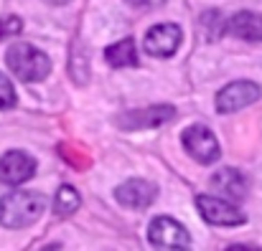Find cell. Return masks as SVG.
<instances>
[{
	"mask_svg": "<svg viewBox=\"0 0 262 251\" xmlns=\"http://www.w3.org/2000/svg\"><path fill=\"white\" fill-rule=\"evenodd\" d=\"M36 172V160L23 150H10L0 158V183L5 185H20L31 180Z\"/></svg>",
	"mask_w": 262,
	"mask_h": 251,
	"instance_id": "obj_8",
	"label": "cell"
},
{
	"mask_svg": "<svg viewBox=\"0 0 262 251\" xmlns=\"http://www.w3.org/2000/svg\"><path fill=\"white\" fill-rule=\"evenodd\" d=\"M211 188L219 190V193H224L232 200H242L247 195V178L239 170H234V167H222L219 172H214Z\"/></svg>",
	"mask_w": 262,
	"mask_h": 251,
	"instance_id": "obj_11",
	"label": "cell"
},
{
	"mask_svg": "<svg viewBox=\"0 0 262 251\" xmlns=\"http://www.w3.org/2000/svg\"><path fill=\"white\" fill-rule=\"evenodd\" d=\"M8 69L20 79V82H41L51 71V61L43 51H38L31 43H15L5 54Z\"/></svg>",
	"mask_w": 262,
	"mask_h": 251,
	"instance_id": "obj_2",
	"label": "cell"
},
{
	"mask_svg": "<svg viewBox=\"0 0 262 251\" xmlns=\"http://www.w3.org/2000/svg\"><path fill=\"white\" fill-rule=\"evenodd\" d=\"M79 206H82V195L77 193V188L61 185L59 193H56V198H54V211H56L59 216H72Z\"/></svg>",
	"mask_w": 262,
	"mask_h": 251,
	"instance_id": "obj_14",
	"label": "cell"
},
{
	"mask_svg": "<svg viewBox=\"0 0 262 251\" xmlns=\"http://www.w3.org/2000/svg\"><path fill=\"white\" fill-rule=\"evenodd\" d=\"M176 117V109L171 104H158V107H148L140 112H130L125 117H120V124L125 130H143V127H161L166 122H171Z\"/></svg>",
	"mask_w": 262,
	"mask_h": 251,
	"instance_id": "obj_10",
	"label": "cell"
},
{
	"mask_svg": "<svg viewBox=\"0 0 262 251\" xmlns=\"http://www.w3.org/2000/svg\"><path fill=\"white\" fill-rule=\"evenodd\" d=\"M46 198L38 190H15L0 200V223L5 229H26L41 218Z\"/></svg>",
	"mask_w": 262,
	"mask_h": 251,
	"instance_id": "obj_1",
	"label": "cell"
},
{
	"mask_svg": "<svg viewBox=\"0 0 262 251\" xmlns=\"http://www.w3.org/2000/svg\"><path fill=\"white\" fill-rule=\"evenodd\" d=\"M260 86L252 82H232L227 84L219 94H216V109L222 114H229V112H239L250 104H255L260 99Z\"/></svg>",
	"mask_w": 262,
	"mask_h": 251,
	"instance_id": "obj_6",
	"label": "cell"
},
{
	"mask_svg": "<svg viewBox=\"0 0 262 251\" xmlns=\"http://www.w3.org/2000/svg\"><path fill=\"white\" fill-rule=\"evenodd\" d=\"M20 31H23V20H20V18L8 15V18L0 20V41H3V38H10V36H15V33H20Z\"/></svg>",
	"mask_w": 262,
	"mask_h": 251,
	"instance_id": "obj_17",
	"label": "cell"
},
{
	"mask_svg": "<svg viewBox=\"0 0 262 251\" xmlns=\"http://www.w3.org/2000/svg\"><path fill=\"white\" fill-rule=\"evenodd\" d=\"M127 3L135 8H161L166 0H127Z\"/></svg>",
	"mask_w": 262,
	"mask_h": 251,
	"instance_id": "obj_18",
	"label": "cell"
},
{
	"mask_svg": "<svg viewBox=\"0 0 262 251\" xmlns=\"http://www.w3.org/2000/svg\"><path fill=\"white\" fill-rule=\"evenodd\" d=\"M148 239H150L153 246H161V249H186L191 244L188 231L171 216L153 218L150 229H148Z\"/></svg>",
	"mask_w": 262,
	"mask_h": 251,
	"instance_id": "obj_5",
	"label": "cell"
},
{
	"mask_svg": "<svg viewBox=\"0 0 262 251\" xmlns=\"http://www.w3.org/2000/svg\"><path fill=\"white\" fill-rule=\"evenodd\" d=\"M104 59L110 66L115 69H125V66H138V54H135V43L130 38L117 41L112 46L104 48Z\"/></svg>",
	"mask_w": 262,
	"mask_h": 251,
	"instance_id": "obj_13",
	"label": "cell"
},
{
	"mask_svg": "<svg viewBox=\"0 0 262 251\" xmlns=\"http://www.w3.org/2000/svg\"><path fill=\"white\" fill-rule=\"evenodd\" d=\"M227 28L242 41H262V15L252 10H239L229 18Z\"/></svg>",
	"mask_w": 262,
	"mask_h": 251,
	"instance_id": "obj_12",
	"label": "cell"
},
{
	"mask_svg": "<svg viewBox=\"0 0 262 251\" xmlns=\"http://www.w3.org/2000/svg\"><path fill=\"white\" fill-rule=\"evenodd\" d=\"M10 107H15V89L5 74H0V109H10Z\"/></svg>",
	"mask_w": 262,
	"mask_h": 251,
	"instance_id": "obj_16",
	"label": "cell"
},
{
	"mask_svg": "<svg viewBox=\"0 0 262 251\" xmlns=\"http://www.w3.org/2000/svg\"><path fill=\"white\" fill-rule=\"evenodd\" d=\"M46 3H51V5H64V3H69V0H46Z\"/></svg>",
	"mask_w": 262,
	"mask_h": 251,
	"instance_id": "obj_19",
	"label": "cell"
},
{
	"mask_svg": "<svg viewBox=\"0 0 262 251\" xmlns=\"http://www.w3.org/2000/svg\"><path fill=\"white\" fill-rule=\"evenodd\" d=\"M196 208L204 216V221H209L214 226H242L247 221V216L237 206H232L229 200L216 198V195H199Z\"/></svg>",
	"mask_w": 262,
	"mask_h": 251,
	"instance_id": "obj_4",
	"label": "cell"
},
{
	"mask_svg": "<svg viewBox=\"0 0 262 251\" xmlns=\"http://www.w3.org/2000/svg\"><path fill=\"white\" fill-rule=\"evenodd\" d=\"M117 200L125 206V208H133V211H143L148 208L153 200H156V185L143 180V178H133L127 183H122L117 190H115Z\"/></svg>",
	"mask_w": 262,
	"mask_h": 251,
	"instance_id": "obj_9",
	"label": "cell"
},
{
	"mask_svg": "<svg viewBox=\"0 0 262 251\" xmlns=\"http://www.w3.org/2000/svg\"><path fill=\"white\" fill-rule=\"evenodd\" d=\"M181 28L176 23H161V26H153L148 33H145V51L156 59H166V56H173V51L181 46Z\"/></svg>",
	"mask_w": 262,
	"mask_h": 251,
	"instance_id": "obj_7",
	"label": "cell"
},
{
	"mask_svg": "<svg viewBox=\"0 0 262 251\" xmlns=\"http://www.w3.org/2000/svg\"><path fill=\"white\" fill-rule=\"evenodd\" d=\"M227 23H229V20H224V18L219 15V10H206V13L201 15V26L209 31V38H219L222 31H227Z\"/></svg>",
	"mask_w": 262,
	"mask_h": 251,
	"instance_id": "obj_15",
	"label": "cell"
},
{
	"mask_svg": "<svg viewBox=\"0 0 262 251\" xmlns=\"http://www.w3.org/2000/svg\"><path fill=\"white\" fill-rule=\"evenodd\" d=\"M183 147H186V153H188L196 163H201V165H211V163H216L219 155H222L214 132H211L209 127H204V124H193V127H188V130L183 132Z\"/></svg>",
	"mask_w": 262,
	"mask_h": 251,
	"instance_id": "obj_3",
	"label": "cell"
}]
</instances>
